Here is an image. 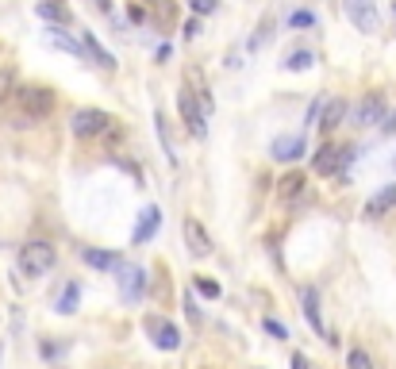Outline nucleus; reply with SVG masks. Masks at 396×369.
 <instances>
[{"label":"nucleus","mask_w":396,"mask_h":369,"mask_svg":"<svg viewBox=\"0 0 396 369\" xmlns=\"http://www.w3.org/2000/svg\"><path fill=\"white\" fill-rule=\"evenodd\" d=\"M78 300H81V285H78V281H69L66 289L58 292L54 311H62V316H73V311H78Z\"/></svg>","instance_id":"19"},{"label":"nucleus","mask_w":396,"mask_h":369,"mask_svg":"<svg viewBox=\"0 0 396 369\" xmlns=\"http://www.w3.org/2000/svg\"><path fill=\"white\" fill-rule=\"evenodd\" d=\"M347 369H373V358H369L362 346H354V350L347 354Z\"/></svg>","instance_id":"26"},{"label":"nucleus","mask_w":396,"mask_h":369,"mask_svg":"<svg viewBox=\"0 0 396 369\" xmlns=\"http://www.w3.org/2000/svg\"><path fill=\"white\" fill-rule=\"evenodd\" d=\"M350 158H354V146L323 143V146L316 150V154H312V174H316V177H335L338 169H342V165L350 162Z\"/></svg>","instance_id":"3"},{"label":"nucleus","mask_w":396,"mask_h":369,"mask_svg":"<svg viewBox=\"0 0 396 369\" xmlns=\"http://www.w3.org/2000/svg\"><path fill=\"white\" fill-rule=\"evenodd\" d=\"M270 154L277 158V162H296L300 154H304V139L300 135H281L270 143Z\"/></svg>","instance_id":"16"},{"label":"nucleus","mask_w":396,"mask_h":369,"mask_svg":"<svg viewBox=\"0 0 396 369\" xmlns=\"http://www.w3.org/2000/svg\"><path fill=\"white\" fill-rule=\"evenodd\" d=\"M16 100H20V112L27 123H39V119H47L50 112L58 108L54 88H47V85H23L20 93H16Z\"/></svg>","instance_id":"1"},{"label":"nucleus","mask_w":396,"mask_h":369,"mask_svg":"<svg viewBox=\"0 0 396 369\" xmlns=\"http://www.w3.org/2000/svg\"><path fill=\"white\" fill-rule=\"evenodd\" d=\"M81 258H85V265H93V270H100V273H119V270H124V254H116V250L89 246Z\"/></svg>","instance_id":"13"},{"label":"nucleus","mask_w":396,"mask_h":369,"mask_svg":"<svg viewBox=\"0 0 396 369\" xmlns=\"http://www.w3.org/2000/svg\"><path fill=\"white\" fill-rule=\"evenodd\" d=\"M35 16H39V20L58 23V27H66V23H69V8H66V4H58V0H43V4H35Z\"/></svg>","instance_id":"18"},{"label":"nucleus","mask_w":396,"mask_h":369,"mask_svg":"<svg viewBox=\"0 0 396 369\" xmlns=\"http://www.w3.org/2000/svg\"><path fill=\"white\" fill-rule=\"evenodd\" d=\"M177 112H181L185 131H189L193 139H204V135H208V116H204V108L196 104V97H193V88H189V85L177 93Z\"/></svg>","instance_id":"4"},{"label":"nucleus","mask_w":396,"mask_h":369,"mask_svg":"<svg viewBox=\"0 0 396 369\" xmlns=\"http://www.w3.org/2000/svg\"><path fill=\"white\" fill-rule=\"evenodd\" d=\"M124 277H119V289H124V296L131 304L143 300V292H146V270H139V265H124Z\"/></svg>","instance_id":"15"},{"label":"nucleus","mask_w":396,"mask_h":369,"mask_svg":"<svg viewBox=\"0 0 396 369\" xmlns=\"http://www.w3.org/2000/svg\"><path fill=\"white\" fill-rule=\"evenodd\" d=\"M304 196H308V177L304 174H285L277 181V200L281 204H304Z\"/></svg>","instance_id":"11"},{"label":"nucleus","mask_w":396,"mask_h":369,"mask_svg":"<svg viewBox=\"0 0 396 369\" xmlns=\"http://www.w3.org/2000/svg\"><path fill=\"white\" fill-rule=\"evenodd\" d=\"M266 331H270L273 339H281V342L289 339V327H285L281 320H273V316H266Z\"/></svg>","instance_id":"29"},{"label":"nucleus","mask_w":396,"mask_h":369,"mask_svg":"<svg viewBox=\"0 0 396 369\" xmlns=\"http://www.w3.org/2000/svg\"><path fill=\"white\" fill-rule=\"evenodd\" d=\"M385 116H388L385 93H366V97H362V104H358V112H354V123H358V127H373V123H381Z\"/></svg>","instance_id":"10"},{"label":"nucleus","mask_w":396,"mask_h":369,"mask_svg":"<svg viewBox=\"0 0 396 369\" xmlns=\"http://www.w3.org/2000/svg\"><path fill=\"white\" fill-rule=\"evenodd\" d=\"M81 43H85V50H89V54H93V58H97L104 69H116V58H112V54H108V50L97 43V35H89V31H85V39H81Z\"/></svg>","instance_id":"20"},{"label":"nucleus","mask_w":396,"mask_h":369,"mask_svg":"<svg viewBox=\"0 0 396 369\" xmlns=\"http://www.w3.org/2000/svg\"><path fill=\"white\" fill-rule=\"evenodd\" d=\"M181 235H185V246H189L193 258H208V254H212V235L204 231L200 219L185 215V219H181Z\"/></svg>","instance_id":"8"},{"label":"nucleus","mask_w":396,"mask_h":369,"mask_svg":"<svg viewBox=\"0 0 396 369\" xmlns=\"http://www.w3.org/2000/svg\"><path fill=\"white\" fill-rule=\"evenodd\" d=\"M158 227H162V212H158V208H143V219H139V227H135V243H150Z\"/></svg>","instance_id":"17"},{"label":"nucleus","mask_w":396,"mask_h":369,"mask_svg":"<svg viewBox=\"0 0 396 369\" xmlns=\"http://www.w3.org/2000/svg\"><path fill=\"white\" fill-rule=\"evenodd\" d=\"M196 35H200V23L189 20V23H185V39H196Z\"/></svg>","instance_id":"34"},{"label":"nucleus","mask_w":396,"mask_h":369,"mask_svg":"<svg viewBox=\"0 0 396 369\" xmlns=\"http://www.w3.org/2000/svg\"><path fill=\"white\" fill-rule=\"evenodd\" d=\"M273 23H277V20H273V12H266V16H261V23H258V35L251 39V50H261L266 43L273 39Z\"/></svg>","instance_id":"21"},{"label":"nucleus","mask_w":396,"mask_h":369,"mask_svg":"<svg viewBox=\"0 0 396 369\" xmlns=\"http://www.w3.org/2000/svg\"><path fill=\"white\" fill-rule=\"evenodd\" d=\"M189 8H193L196 16H212V12L220 8V0H189Z\"/></svg>","instance_id":"30"},{"label":"nucleus","mask_w":396,"mask_h":369,"mask_svg":"<svg viewBox=\"0 0 396 369\" xmlns=\"http://www.w3.org/2000/svg\"><path fill=\"white\" fill-rule=\"evenodd\" d=\"M54 262H58V250H54L47 239H31V243L20 246V270H23V277H43V273L54 270Z\"/></svg>","instance_id":"2"},{"label":"nucleus","mask_w":396,"mask_h":369,"mask_svg":"<svg viewBox=\"0 0 396 369\" xmlns=\"http://www.w3.org/2000/svg\"><path fill=\"white\" fill-rule=\"evenodd\" d=\"M112 119L116 116H108V112H100V108H78L73 119H69V127H73V135L78 139H100Z\"/></svg>","instance_id":"5"},{"label":"nucleus","mask_w":396,"mask_h":369,"mask_svg":"<svg viewBox=\"0 0 396 369\" xmlns=\"http://www.w3.org/2000/svg\"><path fill=\"white\" fill-rule=\"evenodd\" d=\"M289 27H316V12H292L289 16Z\"/></svg>","instance_id":"27"},{"label":"nucleus","mask_w":396,"mask_h":369,"mask_svg":"<svg viewBox=\"0 0 396 369\" xmlns=\"http://www.w3.org/2000/svg\"><path fill=\"white\" fill-rule=\"evenodd\" d=\"M50 43H54V47H62V50H69V54H89L85 50V43H78V39H69V35H62V31H54V35H50Z\"/></svg>","instance_id":"23"},{"label":"nucleus","mask_w":396,"mask_h":369,"mask_svg":"<svg viewBox=\"0 0 396 369\" xmlns=\"http://www.w3.org/2000/svg\"><path fill=\"white\" fill-rule=\"evenodd\" d=\"M300 311H304V320H308V327L316 331L319 339L327 342V346H335L338 339L331 335V327H327V323H323V311H319V292L312 289V285H308V289H300Z\"/></svg>","instance_id":"6"},{"label":"nucleus","mask_w":396,"mask_h":369,"mask_svg":"<svg viewBox=\"0 0 396 369\" xmlns=\"http://www.w3.org/2000/svg\"><path fill=\"white\" fill-rule=\"evenodd\" d=\"M127 16H131V20H135V23H143V20H146V12L139 8V4H131V8H127Z\"/></svg>","instance_id":"35"},{"label":"nucleus","mask_w":396,"mask_h":369,"mask_svg":"<svg viewBox=\"0 0 396 369\" xmlns=\"http://www.w3.org/2000/svg\"><path fill=\"white\" fill-rule=\"evenodd\" d=\"M196 292H200V296H204V300H220V281H212V277H196Z\"/></svg>","instance_id":"25"},{"label":"nucleus","mask_w":396,"mask_h":369,"mask_svg":"<svg viewBox=\"0 0 396 369\" xmlns=\"http://www.w3.org/2000/svg\"><path fill=\"white\" fill-rule=\"evenodd\" d=\"M12 85H16V69H0V100L12 93Z\"/></svg>","instance_id":"31"},{"label":"nucleus","mask_w":396,"mask_h":369,"mask_svg":"<svg viewBox=\"0 0 396 369\" xmlns=\"http://www.w3.org/2000/svg\"><path fill=\"white\" fill-rule=\"evenodd\" d=\"M385 215H396V184H385L366 200V219H385Z\"/></svg>","instance_id":"12"},{"label":"nucleus","mask_w":396,"mask_h":369,"mask_svg":"<svg viewBox=\"0 0 396 369\" xmlns=\"http://www.w3.org/2000/svg\"><path fill=\"white\" fill-rule=\"evenodd\" d=\"M124 139H127L124 123H119V119H112V123H108V131H104V135H100V143H104V146H112V150H116V146L124 143Z\"/></svg>","instance_id":"24"},{"label":"nucleus","mask_w":396,"mask_h":369,"mask_svg":"<svg viewBox=\"0 0 396 369\" xmlns=\"http://www.w3.org/2000/svg\"><path fill=\"white\" fill-rule=\"evenodd\" d=\"M342 8H347L350 23H354L362 35H373L381 27V16H377V4L373 0H342Z\"/></svg>","instance_id":"7"},{"label":"nucleus","mask_w":396,"mask_h":369,"mask_svg":"<svg viewBox=\"0 0 396 369\" xmlns=\"http://www.w3.org/2000/svg\"><path fill=\"white\" fill-rule=\"evenodd\" d=\"M381 131H385V135H396V108L388 112L385 119H381Z\"/></svg>","instance_id":"33"},{"label":"nucleus","mask_w":396,"mask_h":369,"mask_svg":"<svg viewBox=\"0 0 396 369\" xmlns=\"http://www.w3.org/2000/svg\"><path fill=\"white\" fill-rule=\"evenodd\" d=\"M347 112H350V104L342 97H331L327 104H323V116H319V131H323V135H331V131H338V127H342V119H347Z\"/></svg>","instance_id":"14"},{"label":"nucleus","mask_w":396,"mask_h":369,"mask_svg":"<svg viewBox=\"0 0 396 369\" xmlns=\"http://www.w3.org/2000/svg\"><path fill=\"white\" fill-rule=\"evenodd\" d=\"M150 8H154V16H162V23H174V4L170 0H150Z\"/></svg>","instance_id":"28"},{"label":"nucleus","mask_w":396,"mask_h":369,"mask_svg":"<svg viewBox=\"0 0 396 369\" xmlns=\"http://www.w3.org/2000/svg\"><path fill=\"white\" fill-rule=\"evenodd\" d=\"M185 311H189V320H193V323H200V320H204L200 308H196V300H193V292H185Z\"/></svg>","instance_id":"32"},{"label":"nucleus","mask_w":396,"mask_h":369,"mask_svg":"<svg viewBox=\"0 0 396 369\" xmlns=\"http://www.w3.org/2000/svg\"><path fill=\"white\" fill-rule=\"evenodd\" d=\"M0 358H4V346H0Z\"/></svg>","instance_id":"37"},{"label":"nucleus","mask_w":396,"mask_h":369,"mask_svg":"<svg viewBox=\"0 0 396 369\" xmlns=\"http://www.w3.org/2000/svg\"><path fill=\"white\" fill-rule=\"evenodd\" d=\"M312 66H316V54H312V50H296V54L285 62V69H289V73H300V69H312Z\"/></svg>","instance_id":"22"},{"label":"nucleus","mask_w":396,"mask_h":369,"mask_svg":"<svg viewBox=\"0 0 396 369\" xmlns=\"http://www.w3.org/2000/svg\"><path fill=\"white\" fill-rule=\"evenodd\" d=\"M393 12H396V4H393Z\"/></svg>","instance_id":"38"},{"label":"nucleus","mask_w":396,"mask_h":369,"mask_svg":"<svg viewBox=\"0 0 396 369\" xmlns=\"http://www.w3.org/2000/svg\"><path fill=\"white\" fill-rule=\"evenodd\" d=\"M146 331H150V342H154L158 350H177L181 346V331L165 320V316H146Z\"/></svg>","instance_id":"9"},{"label":"nucleus","mask_w":396,"mask_h":369,"mask_svg":"<svg viewBox=\"0 0 396 369\" xmlns=\"http://www.w3.org/2000/svg\"><path fill=\"white\" fill-rule=\"evenodd\" d=\"M292 369H312V366H308V358H304L300 350H296V354H292Z\"/></svg>","instance_id":"36"}]
</instances>
